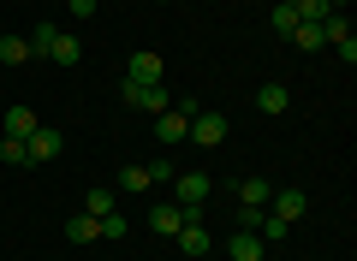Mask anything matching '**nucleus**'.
Returning <instances> with one entry per match:
<instances>
[{
  "mask_svg": "<svg viewBox=\"0 0 357 261\" xmlns=\"http://www.w3.org/2000/svg\"><path fill=\"white\" fill-rule=\"evenodd\" d=\"M185 137H191L197 149H220V143H227V113L197 107V113H191V131H185Z\"/></svg>",
  "mask_w": 357,
  "mask_h": 261,
  "instance_id": "f257e3e1",
  "label": "nucleus"
},
{
  "mask_svg": "<svg viewBox=\"0 0 357 261\" xmlns=\"http://www.w3.org/2000/svg\"><path fill=\"white\" fill-rule=\"evenodd\" d=\"M304 208H310V196H304L298 184H280L274 196H268V214H274V220H286V226L304 220Z\"/></svg>",
  "mask_w": 357,
  "mask_h": 261,
  "instance_id": "f03ea898",
  "label": "nucleus"
},
{
  "mask_svg": "<svg viewBox=\"0 0 357 261\" xmlns=\"http://www.w3.org/2000/svg\"><path fill=\"white\" fill-rule=\"evenodd\" d=\"M161 77H167V65H161V54H155V48H137L126 60V84H161Z\"/></svg>",
  "mask_w": 357,
  "mask_h": 261,
  "instance_id": "7ed1b4c3",
  "label": "nucleus"
},
{
  "mask_svg": "<svg viewBox=\"0 0 357 261\" xmlns=\"http://www.w3.org/2000/svg\"><path fill=\"white\" fill-rule=\"evenodd\" d=\"M208 190H215V184H208L203 173H178V178H173V202H178V208H203Z\"/></svg>",
  "mask_w": 357,
  "mask_h": 261,
  "instance_id": "20e7f679",
  "label": "nucleus"
},
{
  "mask_svg": "<svg viewBox=\"0 0 357 261\" xmlns=\"http://www.w3.org/2000/svg\"><path fill=\"white\" fill-rule=\"evenodd\" d=\"M126 101L143 113H167V84H126Z\"/></svg>",
  "mask_w": 357,
  "mask_h": 261,
  "instance_id": "39448f33",
  "label": "nucleus"
},
{
  "mask_svg": "<svg viewBox=\"0 0 357 261\" xmlns=\"http://www.w3.org/2000/svg\"><path fill=\"white\" fill-rule=\"evenodd\" d=\"M227 255H232V261H262V255H268V244H262L256 232H244V226H238V232L227 237Z\"/></svg>",
  "mask_w": 357,
  "mask_h": 261,
  "instance_id": "423d86ee",
  "label": "nucleus"
},
{
  "mask_svg": "<svg viewBox=\"0 0 357 261\" xmlns=\"http://www.w3.org/2000/svg\"><path fill=\"white\" fill-rule=\"evenodd\" d=\"M36 125H42L36 107H24V101H13V107H6V137H24V143H30V137H36Z\"/></svg>",
  "mask_w": 357,
  "mask_h": 261,
  "instance_id": "0eeeda50",
  "label": "nucleus"
},
{
  "mask_svg": "<svg viewBox=\"0 0 357 261\" xmlns=\"http://www.w3.org/2000/svg\"><path fill=\"white\" fill-rule=\"evenodd\" d=\"M232 196H238V208H268L274 184H268V178H238V184H232Z\"/></svg>",
  "mask_w": 357,
  "mask_h": 261,
  "instance_id": "6e6552de",
  "label": "nucleus"
},
{
  "mask_svg": "<svg viewBox=\"0 0 357 261\" xmlns=\"http://www.w3.org/2000/svg\"><path fill=\"white\" fill-rule=\"evenodd\" d=\"M149 226H155V237H178V226H185V208H178V202H155Z\"/></svg>",
  "mask_w": 357,
  "mask_h": 261,
  "instance_id": "1a4fd4ad",
  "label": "nucleus"
},
{
  "mask_svg": "<svg viewBox=\"0 0 357 261\" xmlns=\"http://www.w3.org/2000/svg\"><path fill=\"white\" fill-rule=\"evenodd\" d=\"M185 131H191V119H185L178 107L155 113V137H161V143H185Z\"/></svg>",
  "mask_w": 357,
  "mask_h": 261,
  "instance_id": "9d476101",
  "label": "nucleus"
},
{
  "mask_svg": "<svg viewBox=\"0 0 357 261\" xmlns=\"http://www.w3.org/2000/svg\"><path fill=\"white\" fill-rule=\"evenodd\" d=\"M42 161H60V131H48V125H36V137H30V166Z\"/></svg>",
  "mask_w": 357,
  "mask_h": 261,
  "instance_id": "9b49d317",
  "label": "nucleus"
},
{
  "mask_svg": "<svg viewBox=\"0 0 357 261\" xmlns=\"http://www.w3.org/2000/svg\"><path fill=\"white\" fill-rule=\"evenodd\" d=\"M66 237H72V244H96V237H102V220H96V214H72V220H66Z\"/></svg>",
  "mask_w": 357,
  "mask_h": 261,
  "instance_id": "f8f14e48",
  "label": "nucleus"
},
{
  "mask_svg": "<svg viewBox=\"0 0 357 261\" xmlns=\"http://www.w3.org/2000/svg\"><path fill=\"white\" fill-rule=\"evenodd\" d=\"M256 107H262V113H286V107H292V89H286V84H262V89H256Z\"/></svg>",
  "mask_w": 357,
  "mask_h": 261,
  "instance_id": "ddd939ff",
  "label": "nucleus"
},
{
  "mask_svg": "<svg viewBox=\"0 0 357 261\" xmlns=\"http://www.w3.org/2000/svg\"><path fill=\"white\" fill-rule=\"evenodd\" d=\"M48 60H54V65H77V60H84V42L60 30V36H54V48H48Z\"/></svg>",
  "mask_w": 357,
  "mask_h": 261,
  "instance_id": "4468645a",
  "label": "nucleus"
},
{
  "mask_svg": "<svg viewBox=\"0 0 357 261\" xmlns=\"http://www.w3.org/2000/svg\"><path fill=\"white\" fill-rule=\"evenodd\" d=\"M30 60V36H0V65H24Z\"/></svg>",
  "mask_w": 357,
  "mask_h": 261,
  "instance_id": "2eb2a0df",
  "label": "nucleus"
},
{
  "mask_svg": "<svg viewBox=\"0 0 357 261\" xmlns=\"http://www.w3.org/2000/svg\"><path fill=\"white\" fill-rule=\"evenodd\" d=\"M268 24H274V30H280L286 42H292V30H298V6H292V0H280V6L268 13Z\"/></svg>",
  "mask_w": 357,
  "mask_h": 261,
  "instance_id": "dca6fc26",
  "label": "nucleus"
},
{
  "mask_svg": "<svg viewBox=\"0 0 357 261\" xmlns=\"http://www.w3.org/2000/svg\"><path fill=\"white\" fill-rule=\"evenodd\" d=\"M54 36H60V24H36V30H30V60H48Z\"/></svg>",
  "mask_w": 357,
  "mask_h": 261,
  "instance_id": "f3484780",
  "label": "nucleus"
},
{
  "mask_svg": "<svg viewBox=\"0 0 357 261\" xmlns=\"http://www.w3.org/2000/svg\"><path fill=\"white\" fill-rule=\"evenodd\" d=\"M84 214H96V220H107V214H114V190H107V184H96V190L84 196Z\"/></svg>",
  "mask_w": 357,
  "mask_h": 261,
  "instance_id": "a211bd4d",
  "label": "nucleus"
},
{
  "mask_svg": "<svg viewBox=\"0 0 357 261\" xmlns=\"http://www.w3.org/2000/svg\"><path fill=\"white\" fill-rule=\"evenodd\" d=\"M0 161H6V166H30V143L24 137H6V143H0Z\"/></svg>",
  "mask_w": 357,
  "mask_h": 261,
  "instance_id": "6ab92c4d",
  "label": "nucleus"
},
{
  "mask_svg": "<svg viewBox=\"0 0 357 261\" xmlns=\"http://www.w3.org/2000/svg\"><path fill=\"white\" fill-rule=\"evenodd\" d=\"M114 190H149V166H119Z\"/></svg>",
  "mask_w": 357,
  "mask_h": 261,
  "instance_id": "aec40b11",
  "label": "nucleus"
},
{
  "mask_svg": "<svg viewBox=\"0 0 357 261\" xmlns=\"http://www.w3.org/2000/svg\"><path fill=\"white\" fill-rule=\"evenodd\" d=\"M292 42H298V48H304V54L328 48V36H321V24H298V30H292Z\"/></svg>",
  "mask_w": 357,
  "mask_h": 261,
  "instance_id": "412c9836",
  "label": "nucleus"
},
{
  "mask_svg": "<svg viewBox=\"0 0 357 261\" xmlns=\"http://www.w3.org/2000/svg\"><path fill=\"white\" fill-rule=\"evenodd\" d=\"M292 6H298V24H321V18L333 13L328 0H292Z\"/></svg>",
  "mask_w": 357,
  "mask_h": 261,
  "instance_id": "4be33fe9",
  "label": "nucleus"
},
{
  "mask_svg": "<svg viewBox=\"0 0 357 261\" xmlns=\"http://www.w3.org/2000/svg\"><path fill=\"white\" fill-rule=\"evenodd\" d=\"M126 232H131V226H126V214L114 208V214H107V220H102V237H107V244H114V237H126Z\"/></svg>",
  "mask_w": 357,
  "mask_h": 261,
  "instance_id": "5701e85b",
  "label": "nucleus"
},
{
  "mask_svg": "<svg viewBox=\"0 0 357 261\" xmlns=\"http://www.w3.org/2000/svg\"><path fill=\"white\" fill-rule=\"evenodd\" d=\"M167 178H178L173 161H149V184H167Z\"/></svg>",
  "mask_w": 357,
  "mask_h": 261,
  "instance_id": "b1692460",
  "label": "nucleus"
},
{
  "mask_svg": "<svg viewBox=\"0 0 357 261\" xmlns=\"http://www.w3.org/2000/svg\"><path fill=\"white\" fill-rule=\"evenodd\" d=\"M333 54H340L345 65H357V36H340V42H333Z\"/></svg>",
  "mask_w": 357,
  "mask_h": 261,
  "instance_id": "393cba45",
  "label": "nucleus"
},
{
  "mask_svg": "<svg viewBox=\"0 0 357 261\" xmlns=\"http://www.w3.org/2000/svg\"><path fill=\"white\" fill-rule=\"evenodd\" d=\"M66 6H72V18H96V6H102V0H66Z\"/></svg>",
  "mask_w": 357,
  "mask_h": 261,
  "instance_id": "a878e982",
  "label": "nucleus"
},
{
  "mask_svg": "<svg viewBox=\"0 0 357 261\" xmlns=\"http://www.w3.org/2000/svg\"><path fill=\"white\" fill-rule=\"evenodd\" d=\"M155 6H167V0H155Z\"/></svg>",
  "mask_w": 357,
  "mask_h": 261,
  "instance_id": "bb28decb",
  "label": "nucleus"
}]
</instances>
